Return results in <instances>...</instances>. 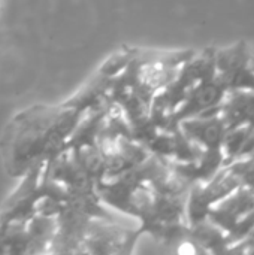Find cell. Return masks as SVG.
I'll list each match as a JSON object with an SVG mask.
<instances>
[{
  "label": "cell",
  "instance_id": "cell-1",
  "mask_svg": "<svg viewBox=\"0 0 254 255\" xmlns=\"http://www.w3.org/2000/svg\"><path fill=\"white\" fill-rule=\"evenodd\" d=\"M84 114L66 103L36 105L19 112L0 143L7 173L22 178L34 164L54 158L64 149Z\"/></svg>",
  "mask_w": 254,
  "mask_h": 255
},
{
  "label": "cell",
  "instance_id": "cell-2",
  "mask_svg": "<svg viewBox=\"0 0 254 255\" xmlns=\"http://www.w3.org/2000/svg\"><path fill=\"white\" fill-rule=\"evenodd\" d=\"M207 218L225 233L231 251L253 230L254 193L244 185L238 187L234 193L214 205Z\"/></svg>",
  "mask_w": 254,
  "mask_h": 255
},
{
  "label": "cell",
  "instance_id": "cell-3",
  "mask_svg": "<svg viewBox=\"0 0 254 255\" xmlns=\"http://www.w3.org/2000/svg\"><path fill=\"white\" fill-rule=\"evenodd\" d=\"M216 75L231 90H254L252 54L246 42L240 40L228 48L216 49Z\"/></svg>",
  "mask_w": 254,
  "mask_h": 255
},
{
  "label": "cell",
  "instance_id": "cell-4",
  "mask_svg": "<svg viewBox=\"0 0 254 255\" xmlns=\"http://www.w3.org/2000/svg\"><path fill=\"white\" fill-rule=\"evenodd\" d=\"M138 239L136 230L123 229L115 221L93 220L79 254H129Z\"/></svg>",
  "mask_w": 254,
  "mask_h": 255
},
{
  "label": "cell",
  "instance_id": "cell-5",
  "mask_svg": "<svg viewBox=\"0 0 254 255\" xmlns=\"http://www.w3.org/2000/svg\"><path fill=\"white\" fill-rule=\"evenodd\" d=\"M228 90L217 78V75L208 76L199 81L187 94L184 102L174 111L172 121L180 124V121L186 118H192L201 115L204 112H210L219 109Z\"/></svg>",
  "mask_w": 254,
  "mask_h": 255
},
{
  "label": "cell",
  "instance_id": "cell-6",
  "mask_svg": "<svg viewBox=\"0 0 254 255\" xmlns=\"http://www.w3.org/2000/svg\"><path fill=\"white\" fill-rule=\"evenodd\" d=\"M184 136L201 149H222L226 136V126L219 109L180 121Z\"/></svg>",
  "mask_w": 254,
  "mask_h": 255
},
{
  "label": "cell",
  "instance_id": "cell-7",
  "mask_svg": "<svg viewBox=\"0 0 254 255\" xmlns=\"http://www.w3.org/2000/svg\"><path fill=\"white\" fill-rule=\"evenodd\" d=\"M219 111L226 131L243 126H254V90L228 91Z\"/></svg>",
  "mask_w": 254,
  "mask_h": 255
},
{
  "label": "cell",
  "instance_id": "cell-8",
  "mask_svg": "<svg viewBox=\"0 0 254 255\" xmlns=\"http://www.w3.org/2000/svg\"><path fill=\"white\" fill-rule=\"evenodd\" d=\"M133 55H135V49L118 51L114 55H111L102 64V67L97 70V73L102 75V76H106V78H114V76H117L118 73H121L127 67V64L132 61Z\"/></svg>",
  "mask_w": 254,
  "mask_h": 255
},
{
  "label": "cell",
  "instance_id": "cell-9",
  "mask_svg": "<svg viewBox=\"0 0 254 255\" xmlns=\"http://www.w3.org/2000/svg\"><path fill=\"white\" fill-rule=\"evenodd\" d=\"M229 253H240V254H254V227L253 230L249 233V236L240 242L238 245H235Z\"/></svg>",
  "mask_w": 254,
  "mask_h": 255
},
{
  "label": "cell",
  "instance_id": "cell-10",
  "mask_svg": "<svg viewBox=\"0 0 254 255\" xmlns=\"http://www.w3.org/2000/svg\"><path fill=\"white\" fill-rule=\"evenodd\" d=\"M247 188H250V190H252V191H253V193H254V184H253V185H252V187H247Z\"/></svg>",
  "mask_w": 254,
  "mask_h": 255
}]
</instances>
